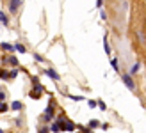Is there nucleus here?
<instances>
[{
	"mask_svg": "<svg viewBox=\"0 0 146 133\" xmlns=\"http://www.w3.org/2000/svg\"><path fill=\"white\" fill-rule=\"evenodd\" d=\"M123 82H125V85L130 89V91H132L134 89V82H132V78H130L128 75H123Z\"/></svg>",
	"mask_w": 146,
	"mask_h": 133,
	"instance_id": "obj_1",
	"label": "nucleus"
},
{
	"mask_svg": "<svg viewBox=\"0 0 146 133\" xmlns=\"http://www.w3.org/2000/svg\"><path fill=\"white\" fill-rule=\"evenodd\" d=\"M45 75H48V76L52 78V80H59V78H61V76L57 75V73H55L54 69H46V71H45Z\"/></svg>",
	"mask_w": 146,
	"mask_h": 133,
	"instance_id": "obj_2",
	"label": "nucleus"
},
{
	"mask_svg": "<svg viewBox=\"0 0 146 133\" xmlns=\"http://www.w3.org/2000/svg\"><path fill=\"white\" fill-rule=\"evenodd\" d=\"M0 48L5 50V51H11V50H13V44H9V43H2V44H0Z\"/></svg>",
	"mask_w": 146,
	"mask_h": 133,
	"instance_id": "obj_3",
	"label": "nucleus"
},
{
	"mask_svg": "<svg viewBox=\"0 0 146 133\" xmlns=\"http://www.w3.org/2000/svg\"><path fill=\"white\" fill-rule=\"evenodd\" d=\"M9 4H11V5H9V9H11V11H16V9H18V5H20L21 2H16V0H13V2H9Z\"/></svg>",
	"mask_w": 146,
	"mask_h": 133,
	"instance_id": "obj_4",
	"label": "nucleus"
},
{
	"mask_svg": "<svg viewBox=\"0 0 146 133\" xmlns=\"http://www.w3.org/2000/svg\"><path fill=\"white\" fill-rule=\"evenodd\" d=\"M0 23H4V25H7V23H9V18H7L4 13H0Z\"/></svg>",
	"mask_w": 146,
	"mask_h": 133,
	"instance_id": "obj_5",
	"label": "nucleus"
},
{
	"mask_svg": "<svg viewBox=\"0 0 146 133\" xmlns=\"http://www.w3.org/2000/svg\"><path fill=\"white\" fill-rule=\"evenodd\" d=\"M11 108H13V110H20V108H21V103H20V101H13Z\"/></svg>",
	"mask_w": 146,
	"mask_h": 133,
	"instance_id": "obj_6",
	"label": "nucleus"
},
{
	"mask_svg": "<svg viewBox=\"0 0 146 133\" xmlns=\"http://www.w3.org/2000/svg\"><path fill=\"white\" fill-rule=\"evenodd\" d=\"M13 48H14V50H18L20 53H25V46H21V44H14Z\"/></svg>",
	"mask_w": 146,
	"mask_h": 133,
	"instance_id": "obj_7",
	"label": "nucleus"
},
{
	"mask_svg": "<svg viewBox=\"0 0 146 133\" xmlns=\"http://www.w3.org/2000/svg\"><path fill=\"white\" fill-rule=\"evenodd\" d=\"M111 66H112L116 71H119V66H118V61H116V59H112V61H111Z\"/></svg>",
	"mask_w": 146,
	"mask_h": 133,
	"instance_id": "obj_8",
	"label": "nucleus"
},
{
	"mask_svg": "<svg viewBox=\"0 0 146 133\" xmlns=\"http://www.w3.org/2000/svg\"><path fill=\"white\" fill-rule=\"evenodd\" d=\"M52 131H54V133H59V131H61V128H59V124H57V122L52 124Z\"/></svg>",
	"mask_w": 146,
	"mask_h": 133,
	"instance_id": "obj_9",
	"label": "nucleus"
},
{
	"mask_svg": "<svg viewBox=\"0 0 146 133\" xmlns=\"http://www.w3.org/2000/svg\"><path fill=\"white\" fill-rule=\"evenodd\" d=\"M7 61H9V62H11L13 66H16V64H18V59H16V57H9V59H7Z\"/></svg>",
	"mask_w": 146,
	"mask_h": 133,
	"instance_id": "obj_10",
	"label": "nucleus"
},
{
	"mask_svg": "<svg viewBox=\"0 0 146 133\" xmlns=\"http://www.w3.org/2000/svg\"><path fill=\"white\" fill-rule=\"evenodd\" d=\"M7 76H9V78H14V76H18V71H16V69H13V71H11V73H9Z\"/></svg>",
	"mask_w": 146,
	"mask_h": 133,
	"instance_id": "obj_11",
	"label": "nucleus"
},
{
	"mask_svg": "<svg viewBox=\"0 0 146 133\" xmlns=\"http://www.w3.org/2000/svg\"><path fill=\"white\" fill-rule=\"evenodd\" d=\"M7 108H9V107H7V105H5V103H0V112H5V110H7Z\"/></svg>",
	"mask_w": 146,
	"mask_h": 133,
	"instance_id": "obj_12",
	"label": "nucleus"
},
{
	"mask_svg": "<svg viewBox=\"0 0 146 133\" xmlns=\"http://www.w3.org/2000/svg\"><path fill=\"white\" fill-rule=\"evenodd\" d=\"M98 126V121H91L89 122V128H96Z\"/></svg>",
	"mask_w": 146,
	"mask_h": 133,
	"instance_id": "obj_13",
	"label": "nucleus"
},
{
	"mask_svg": "<svg viewBox=\"0 0 146 133\" xmlns=\"http://www.w3.org/2000/svg\"><path fill=\"white\" fill-rule=\"evenodd\" d=\"M0 78H4V80H5V78H9V76H7V73H5V71H0Z\"/></svg>",
	"mask_w": 146,
	"mask_h": 133,
	"instance_id": "obj_14",
	"label": "nucleus"
},
{
	"mask_svg": "<svg viewBox=\"0 0 146 133\" xmlns=\"http://www.w3.org/2000/svg\"><path fill=\"white\" fill-rule=\"evenodd\" d=\"M137 69H139V62H135V64H134V68H132V73H135Z\"/></svg>",
	"mask_w": 146,
	"mask_h": 133,
	"instance_id": "obj_15",
	"label": "nucleus"
},
{
	"mask_svg": "<svg viewBox=\"0 0 146 133\" xmlns=\"http://www.w3.org/2000/svg\"><path fill=\"white\" fill-rule=\"evenodd\" d=\"M48 131H50L48 128H41V130H39V133H48Z\"/></svg>",
	"mask_w": 146,
	"mask_h": 133,
	"instance_id": "obj_16",
	"label": "nucleus"
},
{
	"mask_svg": "<svg viewBox=\"0 0 146 133\" xmlns=\"http://www.w3.org/2000/svg\"><path fill=\"white\" fill-rule=\"evenodd\" d=\"M4 98H5V94H4L2 91H0V101H4Z\"/></svg>",
	"mask_w": 146,
	"mask_h": 133,
	"instance_id": "obj_17",
	"label": "nucleus"
},
{
	"mask_svg": "<svg viewBox=\"0 0 146 133\" xmlns=\"http://www.w3.org/2000/svg\"><path fill=\"white\" fill-rule=\"evenodd\" d=\"M0 133H2V130H0Z\"/></svg>",
	"mask_w": 146,
	"mask_h": 133,
	"instance_id": "obj_18",
	"label": "nucleus"
}]
</instances>
